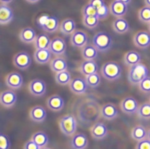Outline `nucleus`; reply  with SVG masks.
Instances as JSON below:
<instances>
[{
	"instance_id": "24",
	"label": "nucleus",
	"mask_w": 150,
	"mask_h": 149,
	"mask_svg": "<svg viewBox=\"0 0 150 149\" xmlns=\"http://www.w3.org/2000/svg\"><path fill=\"white\" fill-rule=\"evenodd\" d=\"M19 36L21 41L27 44L34 42L37 37L35 30L30 27H26L21 29Z\"/></svg>"
},
{
	"instance_id": "6",
	"label": "nucleus",
	"mask_w": 150,
	"mask_h": 149,
	"mask_svg": "<svg viewBox=\"0 0 150 149\" xmlns=\"http://www.w3.org/2000/svg\"><path fill=\"white\" fill-rule=\"evenodd\" d=\"M29 91L34 96H42L47 91V84L42 79L35 78L30 82L28 85Z\"/></svg>"
},
{
	"instance_id": "41",
	"label": "nucleus",
	"mask_w": 150,
	"mask_h": 149,
	"mask_svg": "<svg viewBox=\"0 0 150 149\" xmlns=\"http://www.w3.org/2000/svg\"><path fill=\"white\" fill-rule=\"evenodd\" d=\"M109 12V8L105 4L103 6L97 9V16L99 20H104L108 18Z\"/></svg>"
},
{
	"instance_id": "13",
	"label": "nucleus",
	"mask_w": 150,
	"mask_h": 149,
	"mask_svg": "<svg viewBox=\"0 0 150 149\" xmlns=\"http://www.w3.org/2000/svg\"><path fill=\"white\" fill-rule=\"evenodd\" d=\"M138 107V103L136 99L131 96L124 98L120 103L121 110L128 115H132L137 113Z\"/></svg>"
},
{
	"instance_id": "25",
	"label": "nucleus",
	"mask_w": 150,
	"mask_h": 149,
	"mask_svg": "<svg viewBox=\"0 0 150 149\" xmlns=\"http://www.w3.org/2000/svg\"><path fill=\"white\" fill-rule=\"evenodd\" d=\"M124 60L125 64L128 67H132L141 63L142 56L140 53L135 50H130L127 52L124 55Z\"/></svg>"
},
{
	"instance_id": "35",
	"label": "nucleus",
	"mask_w": 150,
	"mask_h": 149,
	"mask_svg": "<svg viewBox=\"0 0 150 149\" xmlns=\"http://www.w3.org/2000/svg\"><path fill=\"white\" fill-rule=\"evenodd\" d=\"M85 80L88 84V86L93 88L98 87L101 82L100 77L98 73H93L89 76L86 77Z\"/></svg>"
},
{
	"instance_id": "1",
	"label": "nucleus",
	"mask_w": 150,
	"mask_h": 149,
	"mask_svg": "<svg viewBox=\"0 0 150 149\" xmlns=\"http://www.w3.org/2000/svg\"><path fill=\"white\" fill-rule=\"evenodd\" d=\"M148 69L142 63L130 67L128 73V80L133 85L140 83L143 79L148 77Z\"/></svg>"
},
{
	"instance_id": "28",
	"label": "nucleus",
	"mask_w": 150,
	"mask_h": 149,
	"mask_svg": "<svg viewBox=\"0 0 150 149\" xmlns=\"http://www.w3.org/2000/svg\"><path fill=\"white\" fill-rule=\"evenodd\" d=\"M51 39L49 35L45 33H41L37 35L34 41V46L36 49H49Z\"/></svg>"
},
{
	"instance_id": "48",
	"label": "nucleus",
	"mask_w": 150,
	"mask_h": 149,
	"mask_svg": "<svg viewBox=\"0 0 150 149\" xmlns=\"http://www.w3.org/2000/svg\"><path fill=\"white\" fill-rule=\"evenodd\" d=\"M12 1H1V3L4 4H8V3H11Z\"/></svg>"
},
{
	"instance_id": "20",
	"label": "nucleus",
	"mask_w": 150,
	"mask_h": 149,
	"mask_svg": "<svg viewBox=\"0 0 150 149\" xmlns=\"http://www.w3.org/2000/svg\"><path fill=\"white\" fill-rule=\"evenodd\" d=\"M118 109L112 103H106L100 109V114L106 120L110 121L115 119L118 116Z\"/></svg>"
},
{
	"instance_id": "52",
	"label": "nucleus",
	"mask_w": 150,
	"mask_h": 149,
	"mask_svg": "<svg viewBox=\"0 0 150 149\" xmlns=\"http://www.w3.org/2000/svg\"><path fill=\"white\" fill-rule=\"evenodd\" d=\"M148 28H149V31L150 32V23L149 24V26H148Z\"/></svg>"
},
{
	"instance_id": "19",
	"label": "nucleus",
	"mask_w": 150,
	"mask_h": 149,
	"mask_svg": "<svg viewBox=\"0 0 150 149\" xmlns=\"http://www.w3.org/2000/svg\"><path fill=\"white\" fill-rule=\"evenodd\" d=\"M29 117L35 122H44L47 118V111L44 107L37 105L32 108L29 111Z\"/></svg>"
},
{
	"instance_id": "29",
	"label": "nucleus",
	"mask_w": 150,
	"mask_h": 149,
	"mask_svg": "<svg viewBox=\"0 0 150 149\" xmlns=\"http://www.w3.org/2000/svg\"><path fill=\"white\" fill-rule=\"evenodd\" d=\"M81 55L84 60H94L98 57V51L93 44H87L81 49Z\"/></svg>"
},
{
	"instance_id": "46",
	"label": "nucleus",
	"mask_w": 150,
	"mask_h": 149,
	"mask_svg": "<svg viewBox=\"0 0 150 149\" xmlns=\"http://www.w3.org/2000/svg\"><path fill=\"white\" fill-rule=\"evenodd\" d=\"M144 4H145V6L150 8V0H145L144 1Z\"/></svg>"
},
{
	"instance_id": "45",
	"label": "nucleus",
	"mask_w": 150,
	"mask_h": 149,
	"mask_svg": "<svg viewBox=\"0 0 150 149\" xmlns=\"http://www.w3.org/2000/svg\"><path fill=\"white\" fill-rule=\"evenodd\" d=\"M49 16H50L47 14H44V15H42L41 16H40L39 18L37 19V23H38V25L40 28L43 25H44V24L45 23V21Z\"/></svg>"
},
{
	"instance_id": "30",
	"label": "nucleus",
	"mask_w": 150,
	"mask_h": 149,
	"mask_svg": "<svg viewBox=\"0 0 150 149\" xmlns=\"http://www.w3.org/2000/svg\"><path fill=\"white\" fill-rule=\"evenodd\" d=\"M147 132L146 128L142 125H138L134 127L131 131V136L133 140L141 141L147 138Z\"/></svg>"
},
{
	"instance_id": "31",
	"label": "nucleus",
	"mask_w": 150,
	"mask_h": 149,
	"mask_svg": "<svg viewBox=\"0 0 150 149\" xmlns=\"http://www.w3.org/2000/svg\"><path fill=\"white\" fill-rule=\"evenodd\" d=\"M59 21L55 16H49L41 28L47 33H52L57 31L59 28Z\"/></svg>"
},
{
	"instance_id": "32",
	"label": "nucleus",
	"mask_w": 150,
	"mask_h": 149,
	"mask_svg": "<svg viewBox=\"0 0 150 149\" xmlns=\"http://www.w3.org/2000/svg\"><path fill=\"white\" fill-rule=\"evenodd\" d=\"M33 140L37 145L40 148L45 147L49 143V137L45 132L43 131H38L35 132L31 137Z\"/></svg>"
},
{
	"instance_id": "15",
	"label": "nucleus",
	"mask_w": 150,
	"mask_h": 149,
	"mask_svg": "<svg viewBox=\"0 0 150 149\" xmlns=\"http://www.w3.org/2000/svg\"><path fill=\"white\" fill-rule=\"evenodd\" d=\"M91 134L96 140H102L108 135V129L103 122H98L94 124L91 128Z\"/></svg>"
},
{
	"instance_id": "47",
	"label": "nucleus",
	"mask_w": 150,
	"mask_h": 149,
	"mask_svg": "<svg viewBox=\"0 0 150 149\" xmlns=\"http://www.w3.org/2000/svg\"><path fill=\"white\" fill-rule=\"evenodd\" d=\"M122 1L124 4H127V6H128V4H129L131 3V0H122Z\"/></svg>"
},
{
	"instance_id": "8",
	"label": "nucleus",
	"mask_w": 150,
	"mask_h": 149,
	"mask_svg": "<svg viewBox=\"0 0 150 149\" xmlns=\"http://www.w3.org/2000/svg\"><path fill=\"white\" fill-rule=\"evenodd\" d=\"M88 35L84 31L76 29L71 35L70 43L75 47L81 48L82 49L86 45L88 44Z\"/></svg>"
},
{
	"instance_id": "26",
	"label": "nucleus",
	"mask_w": 150,
	"mask_h": 149,
	"mask_svg": "<svg viewBox=\"0 0 150 149\" xmlns=\"http://www.w3.org/2000/svg\"><path fill=\"white\" fill-rule=\"evenodd\" d=\"M76 23L71 18H66L63 19L60 25V29L65 35H71L76 31Z\"/></svg>"
},
{
	"instance_id": "43",
	"label": "nucleus",
	"mask_w": 150,
	"mask_h": 149,
	"mask_svg": "<svg viewBox=\"0 0 150 149\" xmlns=\"http://www.w3.org/2000/svg\"><path fill=\"white\" fill-rule=\"evenodd\" d=\"M23 148L24 149H41V148L39 145H37L36 143L31 139L25 143Z\"/></svg>"
},
{
	"instance_id": "42",
	"label": "nucleus",
	"mask_w": 150,
	"mask_h": 149,
	"mask_svg": "<svg viewBox=\"0 0 150 149\" xmlns=\"http://www.w3.org/2000/svg\"><path fill=\"white\" fill-rule=\"evenodd\" d=\"M136 149H150V140L146 138L138 142Z\"/></svg>"
},
{
	"instance_id": "50",
	"label": "nucleus",
	"mask_w": 150,
	"mask_h": 149,
	"mask_svg": "<svg viewBox=\"0 0 150 149\" xmlns=\"http://www.w3.org/2000/svg\"><path fill=\"white\" fill-rule=\"evenodd\" d=\"M39 1H36V0H35V1H28V2H29L30 3H37Z\"/></svg>"
},
{
	"instance_id": "7",
	"label": "nucleus",
	"mask_w": 150,
	"mask_h": 149,
	"mask_svg": "<svg viewBox=\"0 0 150 149\" xmlns=\"http://www.w3.org/2000/svg\"><path fill=\"white\" fill-rule=\"evenodd\" d=\"M49 49L55 56H61L65 54L67 50L65 40L60 37H55L51 39Z\"/></svg>"
},
{
	"instance_id": "53",
	"label": "nucleus",
	"mask_w": 150,
	"mask_h": 149,
	"mask_svg": "<svg viewBox=\"0 0 150 149\" xmlns=\"http://www.w3.org/2000/svg\"><path fill=\"white\" fill-rule=\"evenodd\" d=\"M149 103H150V98H149Z\"/></svg>"
},
{
	"instance_id": "40",
	"label": "nucleus",
	"mask_w": 150,
	"mask_h": 149,
	"mask_svg": "<svg viewBox=\"0 0 150 149\" xmlns=\"http://www.w3.org/2000/svg\"><path fill=\"white\" fill-rule=\"evenodd\" d=\"M140 91L144 93H150V77H147L138 84Z\"/></svg>"
},
{
	"instance_id": "2",
	"label": "nucleus",
	"mask_w": 150,
	"mask_h": 149,
	"mask_svg": "<svg viewBox=\"0 0 150 149\" xmlns=\"http://www.w3.org/2000/svg\"><path fill=\"white\" fill-rule=\"evenodd\" d=\"M111 36L106 32L100 31L96 33L93 38V45L98 52H106L109 51L112 46Z\"/></svg>"
},
{
	"instance_id": "5",
	"label": "nucleus",
	"mask_w": 150,
	"mask_h": 149,
	"mask_svg": "<svg viewBox=\"0 0 150 149\" xmlns=\"http://www.w3.org/2000/svg\"><path fill=\"white\" fill-rule=\"evenodd\" d=\"M13 62L16 67L20 70H24L30 66L32 59L28 52L21 51L14 55L13 58Z\"/></svg>"
},
{
	"instance_id": "9",
	"label": "nucleus",
	"mask_w": 150,
	"mask_h": 149,
	"mask_svg": "<svg viewBox=\"0 0 150 149\" xmlns=\"http://www.w3.org/2000/svg\"><path fill=\"white\" fill-rule=\"evenodd\" d=\"M88 87L85 79L81 77L74 78L69 83V88L71 91L78 95L85 93L87 91Z\"/></svg>"
},
{
	"instance_id": "14",
	"label": "nucleus",
	"mask_w": 150,
	"mask_h": 149,
	"mask_svg": "<svg viewBox=\"0 0 150 149\" xmlns=\"http://www.w3.org/2000/svg\"><path fill=\"white\" fill-rule=\"evenodd\" d=\"M127 5L122 2V0H115L109 6V11L112 15L118 18H122L127 12Z\"/></svg>"
},
{
	"instance_id": "39",
	"label": "nucleus",
	"mask_w": 150,
	"mask_h": 149,
	"mask_svg": "<svg viewBox=\"0 0 150 149\" xmlns=\"http://www.w3.org/2000/svg\"><path fill=\"white\" fill-rule=\"evenodd\" d=\"M11 146L8 136L1 133L0 134V149H10Z\"/></svg>"
},
{
	"instance_id": "23",
	"label": "nucleus",
	"mask_w": 150,
	"mask_h": 149,
	"mask_svg": "<svg viewBox=\"0 0 150 149\" xmlns=\"http://www.w3.org/2000/svg\"><path fill=\"white\" fill-rule=\"evenodd\" d=\"M35 61L39 64H45L52 58V53L49 49H36L34 53Z\"/></svg>"
},
{
	"instance_id": "18",
	"label": "nucleus",
	"mask_w": 150,
	"mask_h": 149,
	"mask_svg": "<svg viewBox=\"0 0 150 149\" xmlns=\"http://www.w3.org/2000/svg\"><path fill=\"white\" fill-rule=\"evenodd\" d=\"M47 106L53 111H60L65 106V101L60 96L53 94L47 98Z\"/></svg>"
},
{
	"instance_id": "10",
	"label": "nucleus",
	"mask_w": 150,
	"mask_h": 149,
	"mask_svg": "<svg viewBox=\"0 0 150 149\" xmlns=\"http://www.w3.org/2000/svg\"><path fill=\"white\" fill-rule=\"evenodd\" d=\"M5 83L9 88L18 89L23 86V78L19 73L13 72L7 74L5 78Z\"/></svg>"
},
{
	"instance_id": "17",
	"label": "nucleus",
	"mask_w": 150,
	"mask_h": 149,
	"mask_svg": "<svg viewBox=\"0 0 150 149\" xmlns=\"http://www.w3.org/2000/svg\"><path fill=\"white\" fill-rule=\"evenodd\" d=\"M79 70L83 75L87 77L93 73H98V65L95 60H84L80 65Z\"/></svg>"
},
{
	"instance_id": "38",
	"label": "nucleus",
	"mask_w": 150,
	"mask_h": 149,
	"mask_svg": "<svg viewBox=\"0 0 150 149\" xmlns=\"http://www.w3.org/2000/svg\"><path fill=\"white\" fill-rule=\"evenodd\" d=\"M81 13L83 16H97V9L89 3L83 6Z\"/></svg>"
},
{
	"instance_id": "12",
	"label": "nucleus",
	"mask_w": 150,
	"mask_h": 149,
	"mask_svg": "<svg viewBox=\"0 0 150 149\" xmlns=\"http://www.w3.org/2000/svg\"><path fill=\"white\" fill-rule=\"evenodd\" d=\"M133 43L140 49H145L150 46V34L146 31H139L133 37Z\"/></svg>"
},
{
	"instance_id": "36",
	"label": "nucleus",
	"mask_w": 150,
	"mask_h": 149,
	"mask_svg": "<svg viewBox=\"0 0 150 149\" xmlns=\"http://www.w3.org/2000/svg\"><path fill=\"white\" fill-rule=\"evenodd\" d=\"M98 16H83V23L88 29H94L99 24Z\"/></svg>"
},
{
	"instance_id": "33",
	"label": "nucleus",
	"mask_w": 150,
	"mask_h": 149,
	"mask_svg": "<svg viewBox=\"0 0 150 149\" xmlns=\"http://www.w3.org/2000/svg\"><path fill=\"white\" fill-rule=\"evenodd\" d=\"M55 81L57 83L60 85H67L69 84L71 80V75L67 70L65 71H62L60 72L57 73L55 76Z\"/></svg>"
},
{
	"instance_id": "34",
	"label": "nucleus",
	"mask_w": 150,
	"mask_h": 149,
	"mask_svg": "<svg viewBox=\"0 0 150 149\" xmlns=\"http://www.w3.org/2000/svg\"><path fill=\"white\" fill-rule=\"evenodd\" d=\"M137 115L139 118L148 120L150 119V103L146 102L142 104L138 107V111L137 112Z\"/></svg>"
},
{
	"instance_id": "3",
	"label": "nucleus",
	"mask_w": 150,
	"mask_h": 149,
	"mask_svg": "<svg viewBox=\"0 0 150 149\" xmlns=\"http://www.w3.org/2000/svg\"><path fill=\"white\" fill-rule=\"evenodd\" d=\"M101 74L108 81H115L120 78L122 73V67L115 62L110 61L105 63L102 66Z\"/></svg>"
},
{
	"instance_id": "22",
	"label": "nucleus",
	"mask_w": 150,
	"mask_h": 149,
	"mask_svg": "<svg viewBox=\"0 0 150 149\" xmlns=\"http://www.w3.org/2000/svg\"><path fill=\"white\" fill-rule=\"evenodd\" d=\"M50 67L51 70L57 73L67 70L68 65L66 60L63 57L61 56H55L51 60Z\"/></svg>"
},
{
	"instance_id": "27",
	"label": "nucleus",
	"mask_w": 150,
	"mask_h": 149,
	"mask_svg": "<svg viewBox=\"0 0 150 149\" xmlns=\"http://www.w3.org/2000/svg\"><path fill=\"white\" fill-rule=\"evenodd\" d=\"M112 28L117 33L122 34L129 30V24L128 21L123 18H118L112 23Z\"/></svg>"
},
{
	"instance_id": "4",
	"label": "nucleus",
	"mask_w": 150,
	"mask_h": 149,
	"mask_svg": "<svg viewBox=\"0 0 150 149\" xmlns=\"http://www.w3.org/2000/svg\"><path fill=\"white\" fill-rule=\"evenodd\" d=\"M59 127L63 134L67 136H73L76 134L77 121L72 114H66L62 116L59 121Z\"/></svg>"
},
{
	"instance_id": "16",
	"label": "nucleus",
	"mask_w": 150,
	"mask_h": 149,
	"mask_svg": "<svg viewBox=\"0 0 150 149\" xmlns=\"http://www.w3.org/2000/svg\"><path fill=\"white\" fill-rule=\"evenodd\" d=\"M88 145V138L83 133H76L71 140V146L73 149H86Z\"/></svg>"
},
{
	"instance_id": "49",
	"label": "nucleus",
	"mask_w": 150,
	"mask_h": 149,
	"mask_svg": "<svg viewBox=\"0 0 150 149\" xmlns=\"http://www.w3.org/2000/svg\"><path fill=\"white\" fill-rule=\"evenodd\" d=\"M147 139H148L150 140V129L147 132Z\"/></svg>"
},
{
	"instance_id": "44",
	"label": "nucleus",
	"mask_w": 150,
	"mask_h": 149,
	"mask_svg": "<svg viewBox=\"0 0 150 149\" xmlns=\"http://www.w3.org/2000/svg\"><path fill=\"white\" fill-rule=\"evenodd\" d=\"M89 3L91 4L96 9H98L105 4L103 0H91L89 2Z\"/></svg>"
},
{
	"instance_id": "37",
	"label": "nucleus",
	"mask_w": 150,
	"mask_h": 149,
	"mask_svg": "<svg viewBox=\"0 0 150 149\" xmlns=\"http://www.w3.org/2000/svg\"><path fill=\"white\" fill-rule=\"evenodd\" d=\"M138 18L144 23H150V8L144 6L138 11Z\"/></svg>"
},
{
	"instance_id": "21",
	"label": "nucleus",
	"mask_w": 150,
	"mask_h": 149,
	"mask_svg": "<svg viewBox=\"0 0 150 149\" xmlns=\"http://www.w3.org/2000/svg\"><path fill=\"white\" fill-rule=\"evenodd\" d=\"M13 9L8 4L1 3L0 5V24L3 25L11 22L13 19Z\"/></svg>"
},
{
	"instance_id": "51",
	"label": "nucleus",
	"mask_w": 150,
	"mask_h": 149,
	"mask_svg": "<svg viewBox=\"0 0 150 149\" xmlns=\"http://www.w3.org/2000/svg\"><path fill=\"white\" fill-rule=\"evenodd\" d=\"M41 149H52V148H49V147H45L41 148Z\"/></svg>"
},
{
	"instance_id": "11",
	"label": "nucleus",
	"mask_w": 150,
	"mask_h": 149,
	"mask_svg": "<svg viewBox=\"0 0 150 149\" xmlns=\"http://www.w3.org/2000/svg\"><path fill=\"white\" fill-rule=\"evenodd\" d=\"M17 94L11 89H7L0 94V103L4 108H10L17 101Z\"/></svg>"
}]
</instances>
